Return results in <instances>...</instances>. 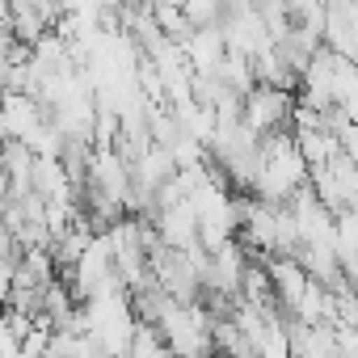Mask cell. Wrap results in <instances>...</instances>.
I'll list each match as a JSON object with an SVG mask.
<instances>
[{
  "label": "cell",
  "mask_w": 358,
  "mask_h": 358,
  "mask_svg": "<svg viewBox=\"0 0 358 358\" xmlns=\"http://www.w3.org/2000/svg\"><path fill=\"white\" fill-rule=\"evenodd\" d=\"M295 110L299 101L287 93V89H270V85H257L249 97H245V122L257 131V135H270V131H295Z\"/></svg>",
  "instance_id": "6da1fadb"
},
{
  "label": "cell",
  "mask_w": 358,
  "mask_h": 358,
  "mask_svg": "<svg viewBox=\"0 0 358 358\" xmlns=\"http://www.w3.org/2000/svg\"><path fill=\"white\" fill-rule=\"evenodd\" d=\"M270 274H274L278 303H282V312L291 316V312L303 303V295H308V287H312V274L303 270L299 257H270Z\"/></svg>",
  "instance_id": "3957f363"
},
{
  "label": "cell",
  "mask_w": 358,
  "mask_h": 358,
  "mask_svg": "<svg viewBox=\"0 0 358 358\" xmlns=\"http://www.w3.org/2000/svg\"><path fill=\"white\" fill-rule=\"evenodd\" d=\"M127 358H173V345H169V337L160 333V324H139V333H135Z\"/></svg>",
  "instance_id": "277c9868"
},
{
  "label": "cell",
  "mask_w": 358,
  "mask_h": 358,
  "mask_svg": "<svg viewBox=\"0 0 358 358\" xmlns=\"http://www.w3.org/2000/svg\"><path fill=\"white\" fill-rule=\"evenodd\" d=\"M182 51H186V64L199 76H215V68L228 59V34H224V26H203L186 38Z\"/></svg>",
  "instance_id": "7a4b0ae2"
}]
</instances>
